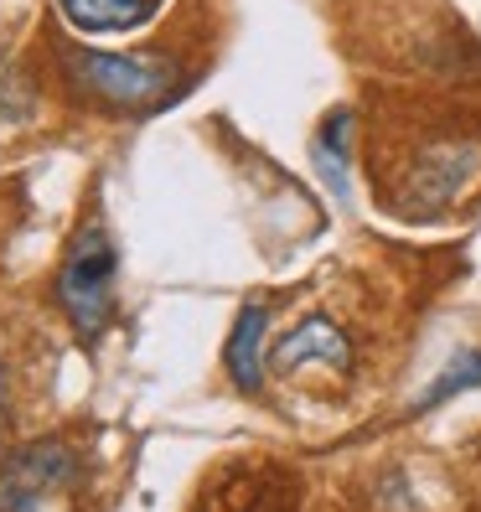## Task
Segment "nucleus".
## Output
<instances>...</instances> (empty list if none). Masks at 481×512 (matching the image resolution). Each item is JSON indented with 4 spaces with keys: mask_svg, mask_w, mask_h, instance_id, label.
Listing matches in <instances>:
<instances>
[{
    "mask_svg": "<svg viewBox=\"0 0 481 512\" xmlns=\"http://www.w3.org/2000/svg\"><path fill=\"white\" fill-rule=\"evenodd\" d=\"M311 363H326V368H347L352 363V342H347V331L337 321L306 316L275 352H269V368H275V373H300Z\"/></svg>",
    "mask_w": 481,
    "mask_h": 512,
    "instance_id": "5",
    "label": "nucleus"
},
{
    "mask_svg": "<svg viewBox=\"0 0 481 512\" xmlns=\"http://www.w3.org/2000/svg\"><path fill=\"white\" fill-rule=\"evenodd\" d=\"M73 78L83 88H94L104 104H119V109H140L150 104L166 88L171 68L156 63V57H114V52H83L73 63Z\"/></svg>",
    "mask_w": 481,
    "mask_h": 512,
    "instance_id": "3",
    "label": "nucleus"
},
{
    "mask_svg": "<svg viewBox=\"0 0 481 512\" xmlns=\"http://www.w3.org/2000/svg\"><path fill=\"white\" fill-rule=\"evenodd\" d=\"M300 481L280 466H238L202 492V512H295Z\"/></svg>",
    "mask_w": 481,
    "mask_h": 512,
    "instance_id": "4",
    "label": "nucleus"
},
{
    "mask_svg": "<svg viewBox=\"0 0 481 512\" xmlns=\"http://www.w3.org/2000/svg\"><path fill=\"white\" fill-rule=\"evenodd\" d=\"M0 430H6V373H0Z\"/></svg>",
    "mask_w": 481,
    "mask_h": 512,
    "instance_id": "10",
    "label": "nucleus"
},
{
    "mask_svg": "<svg viewBox=\"0 0 481 512\" xmlns=\"http://www.w3.org/2000/svg\"><path fill=\"white\" fill-rule=\"evenodd\" d=\"M114 275H119V254L109 244V233L99 223H88L73 249L57 269V300H63V311L73 316V326L83 337H94V331L109 321L114 311Z\"/></svg>",
    "mask_w": 481,
    "mask_h": 512,
    "instance_id": "1",
    "label": "nucleus"
},
{
    "mask_svg": "<svg viewBox=\"0 0 481 512\" xmlns=\"http://www.w3.org/2000/svg\"><path fill=\"white\" fill-rule=\"evenodd\" d=\"M73 476V450L63 440H37L0 461V512H37Z\"/></svg>",
    "mask_w": 481,
    "mask_h": 512,
    "instance_id": "2",
    "label": "nucleus"
},
{
    "mask_svg": "<svg viewBox=\"0 0 481 512\" xmlns=\"http://www.w3.org/2000/svg\"><path fill=\"white\" fill-rule=\"evenodd\" d=\"M264 326H269V306H264V300H249V306L238 311V321H233L228 347H223L228 378L244 388V394H259V388H264V357H259Z\"/></svg>",
    "mask_w": 481,
    "mask_h": 512,
    "instance_id": "6",
    "label": "nucleus"
},
{
    "mask_svg": "<svg viewBox=\"0 0 481 512\" xmlns=\"http://www.w3.org/2000/svg\"><path fill=\"white\" fill-rule=\"evenodd\" d=\"M63 16L78 26V32H135L156 16L161 0H57Z\"/></svg>",
    "mask_w": 481,
    "mask_h": 512,
    "instance_id": "7",
    "label": "nucleus"
},
{
    "mask_svg": "<svg viewBox=\"0 0 481 512\" xmlns=\"http://www.w3.org/2000/svg\"><path fill=\"white\" fill-rule=\"evenodd\" d=\"M347 135H352V114H347V109H337V114L321 125V135H316V166H321L326 187H332L337 197H347V161H352Z\"/></svg>",
    "mask_w": 481,
    "mask_h": 512,
    "instance_id": "8",
    "label": "nucleus"
},
{
    "mask_svg": "<svg viewBox=\"0 0 481 512\" xmlns=\"http://www.w3.org/2000/svg\"><path fill=\"white\" fill-rule=\"evenodd\" d=\"M471 388H481V347L471 352H456L445 363V373L425 388V394L414 399V414H425V409H440L445 399H456V394H471Z\"/></svg>",
    "mask_w": 481,
    "mask_h": 512,
    "instance_id": "9",
    "label": "nucleus"
}]
</instances>
